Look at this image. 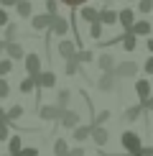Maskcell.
<instances>
[{
    "label": "cell",
    "mask_w": 153,
    "mask_h": 156,
    "mask_svg": "<svg viewBox=\"0 0 153 156\" xmlns=\"http://www.w3.org/2000/svg\"><path fill=\"white\" fill-rule=\"evenodd\" d=\"M120 144H123V148H125L127 156H135V154H140V148H143V141H140V136L135 131H123Z\"/></svg>",
    "instance_id": "1"
},
{
    "label": "cell",
    "mask_w": 153,
    "mask_h": 156,
    "mask_svg": "<svg viewBox=\"0 0 153 156\" xmlns=\"http://www.w3.org/2000/svg\"><path fill=\"white\" fill-rule=\"evenodd\" d=\"M140 72V67H138V62H120L117 67H115V77H117V80H133V77H135Z\"/></svg>",
    "instance_id": "2"
},
{
    "label": "cell",
    "mask_w": 153,
    "mask_h": 156,
    "mask_svg": "<svg viewBox=\"0 0 153 156\" xmlns=\"http://www.w3.org/2000/svg\"><path fill=\"white\" fill-rule=\"evenodd\" d=\"M56 51H59V56L64 62H69V59H74V54L79 51V46H76V41H72V38H59V46H56Z\"/></svg>",
    "instance_id": "3"
},
{
    "label": "cell",
    "mask_w": 153,
    "mask_h": 156,
    "mask_svg": "<svg viewBox=\"0 0 153 156\" xmlns=\"http://www.w3.org/2000/svg\"><path fill=\"white\" fill-rule=\"evenodd\" d=\"M61 115H64V108H59L56 102H54V105H41V108H38V118H41V120H54V123H59Z\"/></svg>",
    "instance_id": "4"
},
{
    "label": "cell",
    "mask_w": 153,
    "mask_h": 156,
    "mask_svg": "<svg viewBox=\"0 0 153 156\" xmlns=\"http://www.w3.org/2000/svg\"><path fill=\"white\" fill-rule=\"evenodd\" d=\"M69 31H72V23L64 16H54V21H51V34H56L59 38H66Z\"/></svg>",
    "instance_id": "5"
},
{
    "label": "cell",
    "mask_w": 153,
    "mask_h": 156,
    "mask_svg": "<svg viewBox=\"0 0 153 156\" xmlns=\"http://www.w3.org/2000/svg\"><path fill=\"white\" fill-rule=\"evenodd\" d=\"M25 74H28V77H38V74H41L43 72V67H41V56H38V54H25Z\"/></svg>",
    "instance_id": "6"
},
{
    "label": "cell",
    "mask_w": 153,
    "mask_h": 156,
    "mask_svg": "<svg viewBox=\"0 0 153 156\" xmlns=\"http://www.w3.org/2000/svg\"><path fill=\"white\" fill-rule=\"evenodd\" d=\"M117 23L123 26V34H127L133 28V23H135V10L133 8H120L117 10Z\"/></svg>",
    "instance_id": "7"
},
{
    "label": "cell",
    "mask_w": 153,
    "mask_h": 156,
    "mask_svg": "<svg viewBox=\"0 0 153 156\" xmlns=\"http://www.w3.org/2000/svg\"><path fill=\"white\" fill-rule=\"evenodd\" d=\"M36 84H38V90H36V92H41V90H51V87H56V74L51 72V69H43V72L36 77Z\"/></svg>",
    "instance_id": "8"
},
{
    "label": "cell",
    "mask_w": 153,
    "mask_h": 156,
    "mask_svg": "<svg viewBox=\"0 0 153 156\" xmlns=\"http://www.w3.org/2000/svg\"><path fill=\"white\" fill-rule=\"evenodd\" d=\"M79 120H82V118H79V113L66 108V110H64V115H61V120H59V126H61V128H66V131H74V128L79 126Z\"/></svg>",
    "instance_id": "9"
},
{
    "label": "cell",
    "mask_w": 153,
    "mask_h": 156,
    "mask_svg": "<svg viewBox=\"0 0 153 156\" xmlns=\"http://www.w3.org/2000/svg\"><path fill=\"white\" fill-rule=\"evenodd\" d=\"M97 67L102 69V74H115V67H117V62H115V56L112 54H100L97 56Z\"/></svg>",
    "instance_id": "10"
},
{
    "label": "cell",
    "mask_w": 153,
    "mask_h": 156,
    "mask_svg": "<svg viewBox=\"0 0 153 156\" xmlns=\"http://www.w3.org/2000/svg\"><path fill=\"white\" fill-rule=\"evenodd\" d=\"M117 77L115 74H100V80H97V90L100 92H112V90H117Z\"/></svg>",
    "instance_id": "11"
},
{
    "label": "cell",
    "mask_w": 153,
    "mask_h": 156,
    "mask_svg": "<svg viewBox=\"0 0 153 156\" xmlns=\"http://www.w3.org/2000/svg\"><path fill=\"white\" fill-rule=\"evenodd\" d=\"M89 138L94 141V146H105L107 141H110V131H107L105 126H92V136H89Z\"/></svg>",
    "instance_id": "12"
},
{
    "label": "cell",
    "mask_w": 153,
    "mask_h": 156,
    "mask_svg": "<svg viewBox=\"0 0 153 156\" xmlns=\"http://www.w3.org/2000/svg\"><path fill=\"white\" fill-rule=\"evenodd\" d=\"M5 56L13 62H21L25 59V49H23V44H18V41H10L8 46H5Z\"/></svg>",
    "instance_id": "13"
},
{
    "label": "cell",
    "mask_w": 153,
    "mask_h": 156,
    "mask_svg": "<svg viewBox=\"0 0 153 156\" xmlns=\"http://www.w3.org/2000/svg\"><path fill=\"white\" fill-rule=\"evenodd\" d=\"M51 21H54V16H49V13H38V16L31 18V26H33L36 31H51Z\"/></svg>",
    "instance_id": "14"
},
{
    "label": "cell",
    "mask_w": 153,
    "mask_h": 156,
    "mask_svg": "<svg viewBox=\"0 0 153 156\" xmlns=\"http://www.w3.org/2000/svg\"><path fill=\"white\" fill-rule=\"evenodd\" d=\"M76 16H79L84 23H94V21H100V8H92V5H82V8L76 10Z\"/></svg>",
    "instance_id": "15"
},
{
    "label": "cell",
    "mask_w": 153,
    "mask_h": 156,
    "mask_svg": "<svg viewBox=\"0 0 153 156\" xmlns=\"http://www.w3.org/2000/svg\"><path fill=\"white\" fill-rule=\"evenodd\" d=\"M100 23L105 26V28H107V26H115V23H117V10L102 5V8H100Z\"/></svg>",
    "instance_id": "16"
},
{
    "label": "cell",
    "mask_w": 153,
    "mask_h": 156,
    "mask_svg": "<svg viewBox=\"0 0 153 156\" xmlns=\"http://www.w3.org/2000/svg\"><path fill=\"white\" fill-rule=\"evenodd\" d=\"M151 82L148 80H138L135 82V92H138V97H140V105H143V102H148V97H151Z\"/></svg>",
    "instance_id": "17"
},
{
    "label": "cell",
    "mask_w": 153,
    "mask_h": 156,
    "mask_svg": "<svg viewBox=\"0 0 153 156\" xmlns=\"http://www.w3.org/2000/svg\"><path fill=\"white\" fill-rule=\"evenodd\" d=\"M151 31H153L151 21H135V23H133V28H130V34H135V36H145V38H148V36H151Z\"/></svg>",
    "instance_id": "18"
},
{
    "label": "cell",
    "mask_w": 153,
    "mask_h": 156,
    "mask_svg": "<svg viewBox=\"0 0 153 156\" xmlns=\"http://www.w3.org/2000/svg\"><path fill=\"white\" fill-rule=\"evenodd\" d=\"M143 113H145V110H143V105H140V102H138V105H130V108L123 113V120H125V123H133V120H138Z\"/></svg>",
    "instance_id": "19"
},
{
    "label": "cell",
    "mask_w": 153,
    "mask_h": 156,
    "mask_svg": "<svg viewBox=\"0 0 153 156\" xmlns=\"http://www.w3.org/2000/svg\"><path fill=\"white\" fill-rule=\"evenodd\" d=\"M120 46H123L125 51H135V49H138V36L130 34V31H127V34H123V38H120Z\"/></svg>",
    "instance_id": "20"
},
{
    "label": "cell",
    "mask_w": 153,
    "mask_h": 156,
    "mask_svg": "<svg viewBox=\"0 0 153 156\" xmlns=\"http://www.w3.org/2000/svg\"><path fill=\"white\" fill-rule=\"evenodd\" d=\"M15 13H18L21 18H33V5H31V0H18Z\"/></svg>",
    "instance_id": "21"
},
{
    "label": "cell",
    "mask_w": 153,
    "mask_h": 156,
    "mask_svg": "<svg viewBox=\"0 0 153 156\" xmlns=\"http://www.w3.org/2000/svg\"><path fill=\"white\" fill-rule=\"evenodd\" d=\"M36 90H38L36 77H28V74H25L23 80H21V92H23V95H31V92H36Z\"/></svg>",
    "instance_id": "22"
},
{
    "label": "cell",
    "mask_w": 153,
    "mask_h": 156,
    "mask_svg": "<svg viewBox=\"0 0 153 156\" xmlns=\"http://www.w3.org/2000/svg\"><path fill=\"white\" fill-rule=\"evenodd\" d=\"M72 136H74V141H87L89 136H92V123H89V126H76Z\"/></svg>",
    "instance_id": "23"
},
{
    "label": "cell",
    "mask_w": 153,
    "mask_h": 156,
    "mask_svg": "<svg viewBox=\"0 0 153 156\" xmlns=\"http://www.w3.org/2000/svg\"><path fill=\"white\" fill-rule=\"evenodd\" d=\"M21 148H23V138H21V136H10V138H8V154L18 156Z\"/></svg>",
    "instance_id": "24"
},
{
    "label": "cell",
    "mask_w": 153,
    "mask_h": 156,
    "mask_svg": "<svg viewBox=\"0 0 153 156\" xmlns=\"http://www.w3.org/2000/svg\"><path fill=\"white\" fill-rule=\"evenodd\" d=\"M5 113H8V126H13V123H15L18 118H23V105H10L8 110H5Z\"/></svg>",
    "instance_id": "25"
},
{
    "label": "cell",
    "mask_w": 153,
    "mask_h": 156,
    "mask_svg": "<svg viewBox=\"0 0 153 156\" xmlns=\"http://www.w3.org/2000/svg\"><path fill=\"white\" fill-rule=\"evenodd\" d=\"M54 156H69V144L64 138H56L54 141Z\"/></svg>",
    "instance_id": "26"
},
{
    "label": "cell",
    "mask_w": 153,
    "mask_h": 156,
    "mask_svg": "<svg viewBox=\"0 0 153 156\" xmlns=\"http://www.w3.org/2000/svg\"><path fill=\"white\" fill-rule=\"evenodd\" d=\"M69 100H72V92H69L66 87H64V90H59V95H56V105L66 110V105H69Z\"/></svg>",
    "instance_id": "27"
},
{
    "label": "cell",
    "mask_w": 153,
    "mask_h": 156,
    "mask_svg": "<svg viewBox=\"0 0 153 156\" xmlns=\"http://www.w3.org/2000/svg\"><path fill=\"white\" fill-rule=\"evenodd\" d=\"M79 69H82V64L76 62V59H69V62H64V74H79Z\"/></svg>",
    "instance_id": "28"
},
{
    "label": "cell",
    "mask_w": 153,
    "mask_h": 156,
    "mask_svg": "<svg viewBox=\"0 0 153 156\" xmlns=\"http://www.w3.org/2000/svg\"><path fill=\"white\" fill-rule=\"evenodd\" d=\"M74 59L79 62V64H89V62L94 59V54H92V51H89V49H79V51H76V54H74Z\"/></svg>",
    "instance_id": "29"
},
{
    "label": "cell",
    "mask_w": 153,
    "mask_h": 156,
    "mask_svg": "<svg viewBox=\"0 0 153 156\" xmlns=\"http://www.w3.org/2000/svg\"><path fill=\"white\" fill-rule=\"evenodd\" d=\"M102 31H105V26H102L100 21H94V23H89V36H92L94 41H100V38H102Z\"/></svg>",
    "instance_id": "30"
},
{
    "label": "cell",
    "mask_w": 153,
    "mask_h": 156,
    "mask_svg": "<svg viewBox=\"0 0 153 156\" xmlns=\"http://www.w3.org/2000/svg\"><path fill=\"white\" fill-rule=\"evenodd\" d=\"M15 38H18V26L15 23H8V26H5V44L15 41Z\"/></svg>",
    "instance_id": "31"
},
{
    "label": "cell",
    "mask_w": 153,
    "mask_h": 156,
    "mask_svg": "<svg viewBox=\"0 0 153 156\" xmlns=\"http://www.w3.org/2000/svg\"><path fill=\"white\" fill-rule=\"evenodd\" d=\"M13 59H8V56H5V59H0V77H8L10 72H13Z\"/></svg>",
    "instance_id": "32"
},
{
    "label": "cell",
    "mask_w": 153,
    "mask_h": 156,
    "mask_svg": "<svg viewBox=\"0 0 153 156\" xmlns=\"http://www.w3.org/2000/svg\"><path fill=\"white\" fill-rule=\"evenodd\" d=\"M107 120H110V110H102V113H97V115H94L92 126H105Z\"/></svg>",
    "instance_id": "33"
},
{
    "label": "cell",
    "mask_w": 153,
    "mask_h": 156,
    "mask_svg": "<svg viewBox=\"0 0 153 156\" xmlns=\"http://www.w3.org/2000/svg\"><path fill=\"white\" fill-rule=\"evenodd\" d=\"M8 95H10V84H8L5 77H0V100H5Z\"/></svg>",
    "instance_id": "34"
},
{
    "label": "cell",
    "mask_w": 153,
    "mask_h": 156,
    "mask_svg": "<svg viewBox=\"0 0 153 156\" xmlns=\"http://www.w3.org/2000/svg\"><path fill=\"white\" fill-rule=\"evenodd\" d=\"M59 3H64L66 8H72V10H79L82 5H87V0H59Z\"/></svg>",
    "instance_id": "35"
},
{
    "label": "cell",
    "mask_w": 153,
    "mask_h": 156,
    "mask_svg": "<svg viewBox=\"0 0 153 156\" xmlns=\"http://www.w3.org/2000/svg\"><path fill=\"white\" fill-rule=\"evenodd\" d=\"M46 13L49 16H59V0H46Z\"/></svg>",
    "instance_id": "36"
},
{
    "label": "cell",
    "mask_w": 153,
    "mask_h": 156,
    "mask_svg": "<svg viewBox=\"0 0 153 156\" xmlns=\"http://www.w3.org/2000/svg\"><path fill=\"white\" fill-rule=\"evenodd\" d=\"M138 10H140V13H151V10H153V0H140V3H138Z\"/></svg>",
    "instance_id": "37"
},
{
    "label": "cell",
    "mask_w": 153,
    "mask_h": 156,
    "mask_svg": "<svg viewBox=\"0 0 153 156\" xmlns=\"http://www.w3.org/2000/svg\"><path fill=\"white\" fill-rule=\"evenodd\" d=\"M18 156H38V148H36V146H23Z\"/></svg>",
    "instance_id": "38"
},
{
    "label": "cell",
    "mask_w": 153,
    "mask_h": 156,
    "mask_svg": "<svg viewBox=\"0 0 153 156\" xmlns=\"http://www.w3.org/2000/svg\"><path fill=\"white\" fill-rule=\"evenodd\" d=\"M8 138H10V126L3 123V126H0V141H8Z\"/></svg>",
    "instance_id": "39"
},
{
    "label": "cell",
    "mask_w": 153,
    "mask_h": 156,
    "mask_svg": "<svg viewBox=\"0 0 153 156\" xmlns=\"http://www.w3.org/2000/svg\"><path fill=\"white\" fill-rule=\"evenodd\" d=\"M143 72L148 74V77L153 74V56H148V59H145V64H143Z\"/></svg>",
    "instance_id": "40"
},
{
    "label": "cell",
    "mask_w": 153,
    "mask_h": 156,
    "mask_svg": "<svg viewBox=\"0 0 153 156\" xmlns=\"http://www.w3.org/2000/svg\"><path fill=\"white\" fill-rule=\"evenodd\" d=\"M8 23H10V18H8V10H5V8H0V26L5 28Z\"/></svg>",
    "instance_id": "41"
},
{
    "label": "cell",
    "mask_w": 153,
    "mask_h": 156,
    "mask_svg": "<svg viewBox=\"0 0 153 156\" xmlns=\"http://www.w3.org/2000/svg\"><path fill=\"white\" fill-rule=\"evenodd\" d=\"M15 5H18V0H0V8H5V10H8V8H15Z\"/></svg>",
    "instance_id": "42"
},
{
    "label": "cell",
    "mask_w": 153,
    "mask_h": 156,
    "mask_svg": "<svg viewBox=\"0 0 153 156\" xmlns=\"http://www.w3.org/2000/svg\"><path fill=\"white\" fill-rule=\"evenodd\" d=\"M69 156H84V148L76 146V148H69Z\"/></svg>",
    "instance_id": "43"
},
{
    "label": "cell",
    "mask_w": 153,
    "mask_h": 156,
    "mask_svg": "<svg viewBox=\"0 0 153 156\" xmlns=\"http://www.w3.org/2000/svg\"><path fill=\"white\" fill-rule=\"evenodd\" d=\"M140 154H143V156H153V146H143V148H140Z\"/></svg>",
    "instance_id": "44"
},
{
    "label": "cell",
    "mask_w": 153,
    "mask_h": 156,
    "mask_svg": "<svg viewBox=\"0 0 153 156\" xmlns=\"http://www.w3.org/2000/svg\"><path fill=\"white\" fill-rule=\"evenodd\" d=\"M3 123H8V113H5V108H0V126Z\"/></svg>",
    "instance_id": "45"
},
{
    "label": "cell",
    "mask_w": 153,
    "mask_h": 156,
    "mask_svg": "<svg viewBox=\"0 0 153 156\" xmlns=\"http://www.w3.org/2000/svg\"><path fill=\"white\" fill-rule=\"evenodd\" d=\"M145 49H148V51H151V56H153V38H151V36L145 38Z\"/></svg>",
    "instance_id": "46"
},
{
    "label": "cell",
    "mask_w": 153,
    "mask_h": 156,
    "mask_svg": "<svg viewBox=\"0 0 153 156\" xmlns=\"http://www.w3.org/2000/svg\"><path fill=\"white\" fill-rule=\"evenodd\" d=\"M143 110H153V95L148 97V102H143Z\"/></svg>",
    "instance_id": "47"
},
{
    "label": "cell",
    "mask_w": 153,
    "mask_h": 156,
    "mask_svg": "<svg viewBox=\"0 0 153 156\" xmlns=\"http://www.w3.org/2000/svg\"><path fill=\"white\" fill-rule=\"evenodd\" d=\"M5 46H8V44H5V38H0V54L5 51Z\"/></svg>",
    "instance_id": "48"
},
{
    "label": "cell",
    "mask_w": 153,
    "mask_h": 156,
    "mask_svg": "<svg viewBox=\"0 0 153 156\" xmlns=\"http://www.w3.org/2000/svg\"><path fill=\"white\" fill-rule=\"evenodd\" d=\"M3 156H13V154H3Z\"/></svg>",
    "instance_id": "49"
},
{
    "label": "cell",
    "mask_w": 153,
    "mask_h": 156,
    "mask_svg": "<svg viewBox=\"0 0 153 156\" xmlns=\"http://www.w3.org/2000/svg\"><path fill=\"white\" fill-rule=\"evenodd\" d=\"M135 156H143V154H135Z\"/></svg>",
    "instance_id": "50"
}]
</instances>
